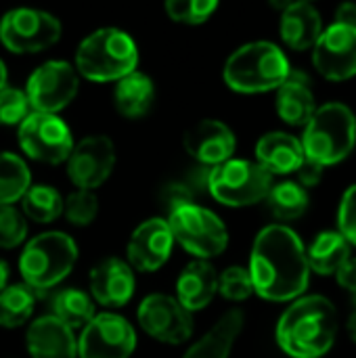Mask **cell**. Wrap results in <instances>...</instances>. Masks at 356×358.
<instances>
[{
  "label": "cell",
  "instance_id": "1",
  "mask_svg": "<svg viewBox=\"0 0 356 358\" xmlns=\"http://www.w3.org/2000/svg\"><path fill=\"white\" fill-rule=\"evenodd\" d=\"M248 273L254 294L266 302H294L304 296L311 266L300 235L285 224L264 227L254 239Z\"/></svg>",
  "mask_w": 356,
  "mask_h": 358
},
{
  "label": "cell",
  "instance_id": "2",
  "mask_svg": "<svg viewBox=\"0 0 356 358\" xmlns=\"http://www.w3.org/2000/svg\"><path fill=\"white\" fill-rule=\"evenodd\" d=\"M275 338L290 358L325 357L338 338V310L325 296H300L281 315Z\"/></svg>",
  "mask_w": 356,
  "mask_h": 358
},
{
  "label": "cell",
  "instance_id": "3",
  "mask_svg": "<svg viewBox=\"0 0 356 358\" xmlns=\"http://www.w3.org/2000/svg\"><path fill=\"white\" fill-rule=\"evenodd\" d=\"M78 76L90 82H118L138 67V46L120 27H101L76 48Z\"/></svg>",
  "mask_w": 356,
  "mask_h": 358
},
{
  "label": "cell",
  "instance_id": "4",
  "mask_svg": "<svg viewBox=\"0 0 356 358\" xmlns=\"http://www.w3.org/2000/svg\"><path fill=\"white\" fill-rule=\"evenodd\" d=\"M292 65L285 52L269 40H256L239 46L225 63V84L241 94H260L277 90L290 76Z\"/></svg>",
  "mask_w": 356,
  "mask_h": 358
},
{
  "label": "cell",
  "instance_id": "5",
  "mask_svg": "<svg viewBox=\"0 0 356 358\" xmlns=\"http://www.w3.org/2000/svg\"><path fill=\"white\" fill-rule=\"evenodd\" d=\"M304 157L329 168L344 162L356 147V115L344 103L317 107L300 138Z\"/></svg>",
  "mask_w": 356,
  "mask_h": 358
},
{
  "label": "cell",
  "instance_id": "6",
  "mask_svg": "<svg viewBox=\"0 0 356 358\" xmlns=\"http://www.w3.org/2000/svg\"><path fill=\"white\" fill-rule=\"evenodd\" d=\"M78 256L73 237L63 231H44L31 237L19 256L21 279L34 292L52 289L71 275Z\"/></svg>",
  "mask_w": 356,
  "mask_h": 358
},
{
  "label": "cell",
  "instance_id": "7",
  "mask_svg": "<svg viewBox=\"0 0 356 358\" xmlns=\"http://www.w3.org/2000/svg\"><path fill=\"white\" fill-rule=\"evenodd\" d=\"M168 227L185 252L195 256V260H208L220 256L229 245L227 224L208 208L189 203L172 214H168Z\"/></svg>",
  "mask_w": 356,
  "mask_h": 358
},
{
  "label": "cell",
  "instance_id": "8",
  "mask_svg": "<svg viewBox=\"0 0 356 358\" xmlns=\"http://www.w3.org/2000/svg\"><path fill=\"white\" fill-rule=\"evenodd\" d=\"M273 176L250 159H229L212 168L208 193L227 208H248L266 199Z\"/></svg>",
  "mask_w": 356,
  "mask_h": 358
},
{
  "label": "cell",
  "instance_id": "9",
  "mask_svg": "<svg viewBox=\"0 0 356 358\" xmlns=\"http://www.w3.org/2000/svg\"><path fill=\"white\" fill-rule=\"evenodd\" d=\"M61 21L40 8H13L0 19V42L15 55H36L59 42Z\"/></svg>",
  "mask_w": 356,
  "mask_h": 358
},
{
  "label": "cell",
  "instance_id": "10",
  "mask_svg": "<svg viewBox=\"0 0 356 358\" xmlns=\"http://www.w3.org/2000/svg\"><path fill=\"white\" fill-rule=\"evenodd\" d=\"M80 90V76L67 61L52 59L36 67L25 84V96L34 113L57 115L73 103Z\"/></svg>",
  "mask_w": 356,
  "mask_h": 358
},
{
  "label": "cell",
  "instance_id": "11",
  "mask_svg": "<svg viewBox=\"0 0 356 358\" xmlns=\"http://www.w3.org/2000/svg\"><path fill=\"white\" fill-rule=\"evenodd\" d=\"M17 141L21 151L40 164L59 166L65 164L73 149L71 128L59 117L50 113H29L17 132Z\"/></svg>",
  "mask_w": 356,
  "mask_h": 358
},
{
  "label": "cell",
  "instance_id": "12",
  "mask_svg": "<svg viewBox=\"0 0 356 358\" xmlns=\"http://www.w3.org/2000/svg\"><path fill=\"white\" fill-rule=\"evenodd\" d=\"M138 327L155 342L180 346L191 340L195 331V321L189 310L180 306L174 296L151 294L136 310Z\"/></svg>",
  "mask_w": 356,
  "mask_h": 358
},
{
  "label": "cell",
  "instance_id": "13",
  "mask_svg": "<svg viewBox=\"0 0 356 358\" xmlns=\"http://www.w3.org/2000/svg\"><path fill=\"white\" fill-rule=\"evenodd\" d=\"M134 350L136 331L115 313H99L78 338V358H130Z\"/></svg>",
  "mask_w": 356,
  "mask_h": 358
},
{
  "label": "cell",
  "instance_id": "14",
  "mask_svg": "<svg viewBox=\"0 0 356 358\" xmlns=\"http://www.w3.org/2000/svg\"><path fill=\"white\" fill-rule=\"evenodd\" d=\"M118 162L115 145L105 134H90L78 143L67 157V176L82 191H94L107 182Z\"/></svg>",
  "mask_w": 356,
  "mask_h": 358
},
{
  "label": "cell",
  "instance_id": "15",
  "mask_svg": "<svg viewBox=\"0 0 356 358\" xmlns=\"http://www.w3.org/2000/svg\"><path fill=\"white\" fill-rule=\"evenodd\" d=\"M315 69L332 82H344L356 76V29L332 23L313 46Z\"/></svg>",
  "mask_w": 356,
  "mask_h": 358
},
{
  "label": "cell",
  "instance_id": "16",
  "mask_svg": "<svg viewBox=\"0 0 356 358\" xmlns=\"http://www.w3.org/2000/svg\"><path fill=\"white\" fill-rule=\"evenodd\" d=\"M174 237L170 233L166 218H149L141 222L126 245V262L132 271L155 273L172 256Z\"/></svg>",
  "mask_w": 356,
  "mask_h": 358
},
{
  "label": "cell",
  "instance_id": "17",
  "mask_svg": "<svg viewBox=\"0 0 356 358\" xmlns=\"http://www.w3.org/2000/svg\"><path fill=\"white\" fill-rule=\"evenodd\" d=\"M183 145L185 151L195 159V164L216 168L233 159L237 136L220 120H201L185 132Z\"/></svg>",
  "mask_w": 356,
  "mask_h": 358
},
{
  "label": "cell",
  "instance_id": "18",
  "mask_svg": "<svg viewBox=\"0 0 356 358\" xmlns=\"http://www.w3.org/2000/svg\"><path fill=\"white\" fill-rule=\"evenodd\" d=\"M90 298L105 308L126 306L136 289V277L124 258L109 256L90 271Z\"/></svg>",
  "mask_w": 356,
  "mask_h": 358
},
{
  "label": "cell",
  "instance_id": "19",
  "mask_svg": "<svg viewBox=\"0 0 356 358\" xmlns=\"http://www.w3.org/2000/svg\"><path fill=\"white\" fill-rule=\"evenodd\" d=\"M25 348L29 358H78V340L73 331L52 315L38 317L29 323Z\"/></svg>",
  "mask_w": 356,
  "mask_h": 358
},
{
  "label": "cell",
  "instance_id": "20",
  "mask_svg": "<svg viewBox=\"0 0 356 358\" xmlns=\"http://www.w3.org/2000/svg\"><path fill=\"white\" fill-rule=\"evenodd\" d=\"M304 159L306 157L300 138L290 132H266L256 143V164L262 166L273 178L296 174Z\"/></svg>",
  "mask_w": 356,
  "mask_h": 358
},
{
  "label": "cell",
  "instance_id": "21",
  "mask_svg": "<svg viewBox=\"0 0 356 358\" xmlns=\"http://www.w3.org/2000/svg\"><path fill=\"white\" fill-rule=\"evenodd\" d=\"M218 294V273L208 260L189 262L176 279V300L191 315L212 304Z\"/></svg>",
  "mask_w": 356,
  "mask_h": 358
},
{
  "label": "cell",
  "instance_id": "22",
  "mask_svg": "<svg viewBox=\"0 0 356 358\" xmlns=\"http://www.w3.org/2000/svg\"><path fill=\"white\" fill-rule=\"evenodd\" d=\"M275 107L279 117L290 126L304 128L317 111L315 92L311 88V80L304 71L292 69L287 80L277 88Z\"/></svg>",
  "mask_w": 356,
  "mask_h": 358
},
{
  "label": "cell",
  "instance_id": "23",
  "mask_svg": "<svg viewBox=\"0 0 356 358\" xmlns=\"http://www.w3.org/2000/svg\"><path fill=\"white\" fill-rule=\"evenodd\" d=\"M323 19L315 4L311 2H290L281 10L279 34L285 46L292 50H308L317 44L323 34Z\"/></svg>",
  "mask_w": 356,
  "mask_h": 358
},
{
  "label": "cell",
  "instance_id": "24",
  "mask_svg": "<svg viewBox=\"0 0 356 358\" xmlns=\"http://www.w3.org/2000/svg\"><path fill=\"white\" fill-rule=\"evenodd\" d=\"M243 323L245 315L239 308L227 310L193 346L187 348L183 358H229L243 331Z\"/></svg>",
  "mask_w": 356,
  "mask_h": 358
},
{
  "label": "cell",
  "instance_id": "25",
  "mask_svg": "<svg viewBox=\"0 0 356 358\" xmlns=\"http://www.w3.org/2000/svg\"><path fill=\"white\" fill-rule=\"evenodd\" d=\"M155 101V84L143 71H132L126 78L115 82L113 88V105L128 120L145 117Z\"/></svg>",
  "mask_w": 356,
  "mask_h": 358
},
{
  "label": "cell",
  "instance_id": "26",
  "mask_svg": "<svg viewBox=\"0 0 356 358\" xmlns=\"http://www.w3.org/2000/svg\"><path fill=\"white\" fill-rule=\"evenodd\" d=\"M350 258V243L338 231H321L306 248V260L311 273L329 277Z\"/></svg>",
  "mask_w": 356,
  "mask_h": 358
},
{
  "label": "cell",
  "instance_id": "27",
  "mask_svg": "<svg viewBox=\"0 0 356 358\" xmlns=\"http://www.w3.org/2000/svg\"><path fill=\"white\" fill-rule=\"evenodd\" d=\"M264 201H266L271 214L279 220L277 224H285V227H287V222L300 220L308 212V206H311L308 191L304 187H300L296 180L275 182Z\"/></svg>",
  "mask_w": 356,
  "mask_h": 358
},
{
  "label": "cell",
  "instance_id": "28",
  "mask_svg": "<svg viewBox=\"0 0 356 358\" xmlns=\"http://www.w3.org/2000/svg\"><path fill=\"white\" fill-rule=\"evenodd\" d=\"M52 317L59 319L71 331L84 329L97 317L94 300L90 298V294L76 287L61 289L52 298Z\"/></svg>",
  "mask_w": 356,
  "mask_h": 358
},
{
  "label": "cell",
  "instance_id": "29",
  "mask_svg": "<svg viewBox=\"0 0 356 358\" xmlns=\"http://www.w3.org/2000/svg\"><path fill=\"white\" fill-rule=\"evenodd\" d=\"M21 214L36 224H50L63 216V197L50 185H31L21 197Z\"/></svg>",
  "mask_w": 356,
  "mask_h": 358
},
{
  "label": "cell",
  "instance_id": "30",
  "mask_svg": "<svg viewBox=\"0 0 356 358\" xmlns=\"http://www.w3.org/2000/svg\"><path fill=\"white\" fill-rule=\"evenodd\" d=\"M31 187L27 164L8 151H0V206H15Z\"/></svg>",
  "mask_w": 356,
  "mask_h": 358
},
{
  "label": "cell",
  "instance_id": "31",
  "mask_svg": "<svg viewBox=\"0 0 356 358\" xmlns=\"http://www.w3.org/2000/svg\"><path fill=\"white\" fill-rule=\"evenodd\" d=\"M36 308V292L25 283L8 285L0 294V327L17 329L25 325Z\"/></svg>",
  "mask_w": 356,
  "mask_h": 358
},
{
  "label": "cell",
  "instance_id": "32",
  "mask_svg": "<svg viewBox=\"0 0 356 358\" xmlns=\"http://www.w3.org/2000/svg\"><path fill=\"white\" fill-rule=\"evenodd\" d=\"M63 216L73 227H88L99 216V197L94 191L76 189L63 197Z\"/></svg>",
  "mask_w": 356,
  "mask_h": 358
},
{
  "label": "cell",
  "instance_id": "33",
  "mask_svg": "<svg viewBox=\"0 0 356 358\" xmlns=\"http://www.w3.org/2000/svg\"><path fill=\"white\" fill-rule=\"evenodd\" d=\"M216 8H218V2L214 0H168L164 4L168 19L183 23V25H199L208 21Z\"/></svg>",
  "mask_w": 356,
  "mask_h": 358
},
{
  "label": "cell",
  "instance_id": "34",
  "mask_svg": "<svg viewBox=\"0 0 356 358\" xmlns=\"http://www.w3.org/2000/svg\"><path fill=\"white\" fill-rule=\"evenodd\" d=\"M218 294L231 302H245L254 296V285L245 266H229L218 275Z\"/></svg>",
  "mask_w": 356,
  "mask_h": 358
},
{
  "label": "cell",
  "instance_id": "35",
  "mask_svg": "<svg viewBox=\"0 0 356 358\" xmlns=\"http://www.w3.org/2000/svg\"><path fill=\"white\" fill-rule=\"evenodd\" d=\"M27 237V220L15 206H0V250H15Z\"/></svg>",
  "mask_w": 356,
  "mask_h": 358
},
{
  "label": "cell",
  "instance_id": "36",
  "mask_svg": "<svg viewBox=\"0 0 356 358\" xmlns=\"http://www.w3.org/2000/svg\"><path fill=\"white\" fill-rule=\"evenodd\" d=\"M31 113L27 96L23 90L6 86L0 90V124L2 126H19Z\"/></svg>",
  "mask_w": 356,
  "mask_h": 358
},
{
  "label": "cell",
  "instance_id": "37",
  "mask_svg": "<svg viewBox=\"0 0 356 358\" xmlns=\"http://www.w3.org/2000/svg\"><path fill=\"white\" fill-rule=\"evenodd\" d=\"M338 233L350 243L356 245V185L346 189L338 208Z\"/></svg>",
  "mask_w": 356,
  "mask_h": 358
},
{
  "label": "cell",
  "instance_id": "38",
  "mask_svg": "<svg viewBox=\"0 0 356 358\" xmlns=\"http://www.w3.org/2000/svg\"><path fill=\"white\" fill-rule=\"evenodd\" d=\"M195 197H197V195L191 191V187H189L183 178L170 180V182H166V185L159 189V203H162V208H164L168 214H172L174 210H178V208H183V206L195 203Z\"/></svg>",
  "mask_w": 356,
  "mask_h": 358
},
{
  "label": "cell",
  "instance_id": "39",
  "mask_svg": "<svg viewBox=\"0 0 356 358\" xmlns=\"http://www.w3.org/2000/svg\"><path fill=\"white\" fill-rule=\"evenodd\" d=\"M210 174H212V168L201 166V164H193V166L185 172L183 180L191 187V191H193L195 195H199V193L208 191Z\"/></svg>",
  "mask_w": 356,
  "mask_h": 358
},
{
  "label": "cell",
  "instance_id": "40",
  "mask_svg": "<svg viewBox=\"0 0 356 358\" xmlns=\"http://www.w3.org/2000/svg\"><path fill=\"white\" fill-rule=\"evenodd\" d=\"M323 174H325V168L319 166V164H315V162H311V159H304V164H302V166L298 168V172H296L298 185L304 187L306 191L313 189V187H317V185L323 180Z\"/></svg>",
  "mask_w": 356,
  "mask_h": 358
},
{
  "label": "cell",
  "instance_id": "41",
  "mask_svg": "<svg viewBox=\"0 0 356 358\" xmlns=\"http://www.w3.org/2000/svg\"><path fill=\"white\" fill-rule=\"evenodd\" d=\"M336 281L342 289H346L353 298L356 296V258L350 256L336 273Z\"/></svg>",
  "mask_w": 356,
  "mask_h": 358
},
{
  "label": "cell",
  "instance_id": "42",
  "mask_svg": "<svg viewBox=\"0 0 356 358\" xmlns=\"http://www.w3.org/2000/svg\"><path fill=\"white\" fill-rule=\"evenodd\" d=\"M336 25H346V27H355L356 29V4L355 2H344L336 8V17H334Z\"/></svg>",
  "mask_w": 356,
  "mask_h": 358
},
{
  "label": "cell",
  "instance_id": "43",
  "mask_svg": "<svg viewBox=\"0 0 356 358\" xmlns=\"http://www.w3.org/2000/svg\"><path fill=\"white\" fill-rule=\"evenodd\" d=\"M8 277H10V271H8V264L0 258V294L8 287Z\"/></svg>",
  "mask_w": 356,
  "mask_h": 358
},
{
  "label": "cell",
  "instance_id": "44",
  "mask_svg": "<svg viewBox=\"0 0 356 358\" xmlns=\"http://www.w3.org/2000/svg\"><path fill=\"white\" fill-rule=\"evenodd\" d=\"M348 334H350V340L356 344V308L355 313L350 315V319H348Z\"/></svg>",
  "mask_w": 356,
  "mask_h": 358
},
{
  "label": "cell",
  "instance_id": "45",
  "mask_svg": "<svg viewBox=\"0 0 356 358\" xmlns=\"http://www.w3.org/2000/svg\"><path fill=\"white\" fill-rule=\"evenodd\" d=\"M6 80H8V71H6L4 61L0 59V90H2V88H6Z\"/></svg>",
  "mask_w": 356,
  "mask_h": 358
},
{
  "label": "cell",
  "instance_id": "46",
  "mask_svg": "<svg viewBox=\"0 0 356 358\" xmlns=\"http://www.w3.org/2000/svg\"><path fill=\"white\" fill-rule=\"evenodd\" d=\"M353 300H355V308H356V296H355V298H353Z\"/></svg>",
  "mask_w": 356,
  "mask_h": 358
}]
</instances>
